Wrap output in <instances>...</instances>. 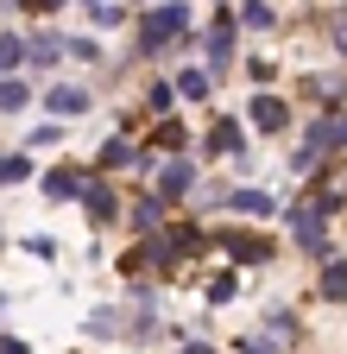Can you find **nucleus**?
Here are the masks:
<instances>
[{"label":"nucleus","mask_w":347,"mask_h":354,"mask_svg":"<svg viewBox=\"0 0 347 354\" xmlns=\"http://www.w3.org/2000/svg\"><path fill=\"white\" fill-rule=\"evenodd\" d=\"M190 184H196V165H184V158L158 171V196H164V203H177V196H184Z\"/></svg>","instance_id":"obj_2"},{"label":"nucleus","mask_w":347,"mask_h":354,"mask_svg":"<svg viewBox=\"0 0 347 354\" xmlns=\"http://www.w3.org/2000/svg\"><path fill=\"white\" fill-rule=\"evenodd\" d=\"M252 127L278 133V127H284V102H278V95H259V102H252Z\"/></svg>","instance_id":"obj_7"},{"label":"nucleus","mask_w":347,"mask_h":354,"mask_svg":"<svg viewBox=\"0 0 347 354\" xmlns=\"http://www.w3.org/2000/svg\"><path fill=\"white\" fill-rule=\"evenodd\" d=\"M82 203H89L95 221H114V190L108 184H82Z\"/></svg>","instance_id":"obj_8"},{"label":"nucleus","mask_w":347,"mask_h":354,"mask_svg":"<svg viewBox=\"0 0 347 354\" xmlns=\"http://www.w3.org/2000/svg\"><path fill=\"white\" fill-rule=\"evenodd\" d=\"M322 291H328V297H347V259H328V272H322Z\"/></svg>","instance_id":"obj_12"},{"label":"nucleus","mask_w":347,"mask_h":354,"mask_svg":"<svg viewBox=\"0 0 347 354\" xmlns=\"http://www.w3.org/2000/svg\"><path fill=\"white\" fill-rule=\"evenodd\" d=\"M208 304H234V272H221V279L208 285Z\"/></svg>","instance_id":"obj_14"},{"label":"nucleus","mask_w":347,"mask_h":354,"mask_svg":"<svg viewBox=\"0 0 347 354\" xmlns=\"http://www.w3.org/2000/svg\"><path fill=\"white\" fill-rule=\"evenodd\" d=\"M26 177H32V158L13 152V158H7V184H26Z\"/></svg>","instance_id":"obj_15"},{"label":"nucleus","mask_w":347,"mask_h":354,"mask_svg":"<svg viewBox=\"0 0 347 354\" xmlns=\"http://www.w3.org/2000/svg\"><path fill=\"white\" fill-rule=\"evenodd\" d=\"M240 354H278V348H272L266 335H246V342H240Z\"/></svg>","instance_id":"obj_17"},{"label":"nucleus","mask_w":347,"mask_h":354,"mask_svg":"<svg viewBox=\"0 0 347 354\" xmlns=\"http://www.w3.org/2000/svg\"><path fill=\"white\" fill-rule=\"evenodd\" d=\"M82 108H89V95H82V88H76V82H63V88H51V114H63V120H70V114H82Z\"/></svg>","instance_id":"obj_6"},{"label":"nucleus","mask_w":347,"mask_h":354,"mask_svg":"<svg viewBox=\"0 0 347 354\" xmlns=\"http://www.w3.org/2000/svg\"><path fill=\"white\" fill-rule=\"evenodd\" d=\"M177 88H184V95H202V88H208V76H196V70H184V76H177Z\"/></svg>","instance_id":"obj_16"},{"label":"nucleus","mask_w":347,"mask_h":354,"mask_svg":"<svg viewBox=\"0 0 347 354\" xmlns=\"http://www.w3.org/2000/svg\"><path fill=\"white\" fill-rule=\"evenodd\" d=\"M158 221H164V196H146V203L133 209V228H139V234H152Z\"/></svg>","instance_id":"obj_11"},{"label":"nucleus","mask_w":347,"mask_h":354,"mask_svg":"<svg viewBox=\"0 0 347 354\" xmlns=\"http://www.w3.org/2000/svg\"><path fill=\"white\" fill-rule=\"evenodd\" d=\"M228 253H234L240 266H259V259H266L272 247H266V241H252V234H228Z\"/></svg>","instance_id":"obj_9"},{"label":"nucleus","mask_w":347,"mask_h":354,"mask_svg":"<svg viewBox=\"0 0 347 354\" xmlns=\"http://www.w3.org/2000/svg\"><path fill=\"white\" fill-rule=\"evenodd\" d=\"M208 152H215V158H240V127H234V120H215Z\"/></svg>","instance_id":"obj_5"},{"label":"nucleus","mask_w":347,"mask_h":354,"mask_svg":"<svg viewBox=\"0 0 347 354\" xmlns=\"http://www.w3.org/2000/svg\"><path fill=\"white\" fill-rule=\"evenodd\" d=\"M76 184H89V177H82V171H51V177H45V196H51V203H63Z\"/></svg>","instance_id":"obj_10"},{"label":"nucleus","mask_w":347,"mask_h":354,"mask_svg":"<svg viewBox=\"0 0 347 354\" xmlns=\"http://www.w3.org/2000/svg\"><path fill=\"white\" fill-rule=\"evenodd\" d=\"M322 215H328L322 203H297V209L284 215V221H290V234H297L303 247H310V253H328V234H322Z\"/></svg>","instance_id":"obj_1"},{"label":"nucleus","mask_w":347,"mask_h":354,"mask_svg":"<svg viewBox=\"0 0 347 354\" xmlns=\"http://www.w3.org/2000/svg\"><path fill=\"white\" fill-rule=\"evenodd\" d=\"M7 354H32V348H26V342H19V335H7Z\"/></svg>","instance_id":"obj_18"},{"label":"nucleus","mask_w":347,"mask_h":354,"mask_svg":"<svg viewBox=\"0 0 347 354\" xmlns=\"http://www.w3.org/2000/svg\"><path fill=\"white\" fill-rule=\"evenodd\" d=\"M26 102H32V95H26V82H19V76H13V82H7V102H0V108H7V114H19V108H26Z\"/></svg>","instance_id":"obj_13"},{"label":"nucleus","mask_w":347,"mask_h":354,"mask_svg":"<svg viewBox=\"0 0 347 354\" xmlns=\"http://www.w3.org/2000/svg\"><path fill=\"white\" fill-rule=\"evenodd\" d=\"M184 26V7H164V13H152L146 19V51H158V44L170 38V32H177Z\"/></svg>","instance_id":"obj_3"},{"label":"nucleus","mask_w":347,"mask_h":354,"mask_svg":"<svg viewBox=\"0 0 347 354\" xmlns=\"http://www.w3.org/2000/svg\"><path fill=\"white\" fill-rule=\"evenodd\" d=\"M228 209H234V215H278V203H272L266 190H234Z\"/></svg>","instance_id":"obj_4"}]
</instances>
